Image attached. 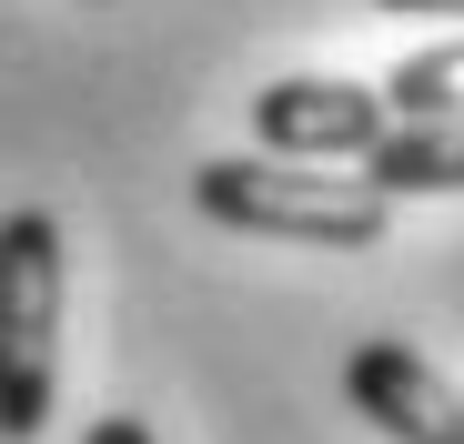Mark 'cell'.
Masks as SVG:
<instances>
[{
	"instance_id": "obj_2",
	"label": "cell",
	"mask_w": 464,
	"mask_h": 444,
	"mask_svg": "<svg viewBox=\"0 0 464 444\" xmlns=\"http://www.w3.org/2000/svg\"><path fill=\"white\" fill-rule=\"evenodd\" d=\"M61 384V222L0 212V444H41Z\"/></svg>"
},
{
	"instance_id": "obj_7",
	"label": "cell",
	"mask_w": 464,
	"mask_h": 444,
	"mask_svg": "<svg viewBox=\"0 0 464 444\" xmlns=\"http://www.w3.org/2000/svg\"><path fill=\"white\" fill-rule=\"evenodd\" d=\"M82 444H162V434H151L141 414H92V434Z\"/></svg>"
},
{
	"instance_id": "obj_1",
	"label": "cell",
	"mask_w": 464,
	"mask_h": 444,
	"mask_svg": "<svg viewBox=\"0 0 464 444\" xmlns=\"http://www.w3.org/2000/svg\"><path fill=\"white\" fill-rule=\"evenodd\" d=\"M192 202L222 233H273V243H324V253H373L394 233V202L363 172H293L273 152H232L192 172Z\"/></svg>"
},
{
	"instance_id": "obj_6",
	"label": "cell",
	"mask_w": 464,
	"mask_h": 444,
	"mask_svg": "<svg viewBox=\"0 0 464 444\" xmlns=\"http://www.w3.org/2000/svg\"><path fill=\"white\" fill-rule=\"evenodd\" d=\"M383 111L394 121H434V111H464V41H434V51H404L383 71Z\"/></svg>"
},
{
	"instance_id": "obj_5",
	"label": "cell",
	"mask_w": 464,
	"mask_h": 444,
	"mask_svg": "<svg viewBox=\"0 0 464 444\" xmlns=\"http://www.w3.org/2000/svg\"><path fill=\"white\" fill-rule=\"evenodd\" d=\"M363 182L383 202H424V192H464V111L434 121H383L363 141Z\"/></svg>"
},
{
	"instance_id": "obj_3",
	"label": "cell",
	"mask_w": 464,
	"mask_h": 444,
	"mask_svg": "<svg viewBox=\"0 0 464 444\" xmlns=\"http://www.w3.org/2000/svg\"><path fill=\"white\" fill-rule=\"evenodd\" d=\"M394 121L373 82H324V71H293V82L253 92V141L273 162H363V141Z\"/></svg>"
},
{
	"instance_id": "obj_4",
	"label": "cell",
	"mask_w": 464,
	"mask_h": 444,
	"mask_svg": "<svg viewBox=\"0 0 464 444\" xmlns=\"http://www.w3.org/2000/svg\"><path fill=\"white\" fill-rule=\"evenodd\" d=\"M343 404L383 444H464V384H444L434 363L394 333H363L343 353Z\"/></svg>"
},
{
	"instance_id": "obj_8",
	"label": "cell",
	"mask_w": 464,
	"mask_h": 444,
	"mask_svg": "<svg viewBox=\"0 0 464 444\" xmlns=\"http://www.w3.org/2000/svg\"><path fill=\"white\" fill-rule=\"evenodd\" d=\"M373 11H434V21H464V0H373Z\"/></svg>"
}]
</instances>
